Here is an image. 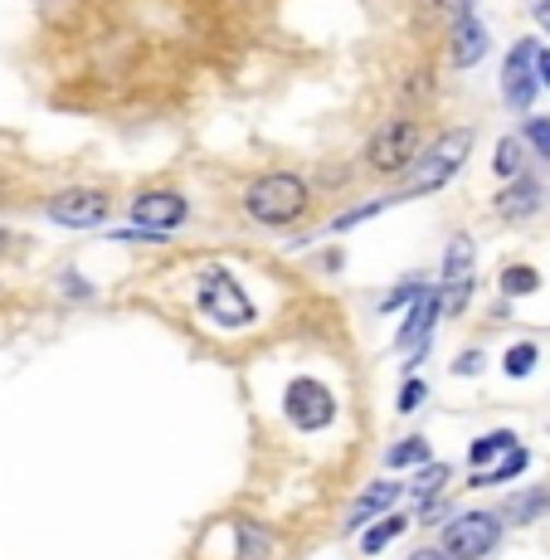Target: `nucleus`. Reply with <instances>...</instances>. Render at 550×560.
<instances>
[{
    "mask_svg": "<svg viewBox=\"0 0 550 560\" xmlns=\"http://www.w3.org/2000/svg\"><path fill=\"white\" fill-rule=\"evenodd\" d=\"M244 210H249V220L268 224V230H283V224H297L312 210V186L297 171H268V176L249 180Z\"/></svg>",
    "mask_w": 550,
    "mask_h": 560,
    "instance_id": "obj_1",
    "label": "nucleus"
},
{
    "mask_svg": "<svg viewBox=\"0 0 550 560\" xmlns=\"http://www.w3.org/2000/svg\"><path fill=\"white\" fill-rule=\"evenodd\" d=\"M468 152H472V127H448V132H438L434 142L419 147L414 166H409L405 196H434V190H444L448 180L463 171Z\"/></svg>",
    "mask_w": 550,
    "mask_h": 560,
    "instance_id": "obj_2",
    "label": "nucleus"
},
{
    "mask_svg": "<svg viewBox=\"0 0 550 560\" xmlns=\"http://www.w3.org/2000/svg\"><path fill=\"white\" fill-rule=\"evenodd\" d=\"M196 307L214 322V327H224V331L249 327V322H254V303H249V293H244L239 278H234L230 268H220V264L204 268V273H200Z\"/></svg>",
    "mask_w": 550,
    "mask_h": 560,
    "instance_id": "obj_3",
    "label": "nucleus"
},
{
    "mask_svg": "<svg viewBox=\"0 0 550 560\" xmlns=\"http://www.w3.org/2000/svg\"><path fill=\"white\" fill-rule=\"evenodd\" d=\"M419 147H424V127H419V117H390V122L365 142V166H371L375 176H400V171L414 166Z\"/></svg>",
    "mask_w": 550,
    "mask_h": 560,
    "instance_id": "obj_4",
    "label": "nucleus"
},
{
    "mask_svg": "<svg viewBox=\"0 0 550 560\" xmlns=\"http://www.w3.org/2000/svg\"><path fill=\"white\" fill-rule=\"evenodd\" d=\"M498 541H502V516L498 512H463L444 526V541L438 546H444L453 560H482V556L498 551Z\"/></svg>",
    "mask_w": 550,
    "mask_h": 560,
    "instance_id": "obj_5",
    "label": "nucleus"
},
{
    "mask_svg": "<svg viewBox=\"0 0 550 560\" xmlns=\"http://www.w3.org/2000/svg\"><path fill=\"white\" fill-rule=\"evenodd\" d=\"M283 415L293 429H302V434H317V429H327L331 419H337V400H331V390L321 381L297 375V381H288V390H283Z\"/></svg>",
    "mask_w": 550,
    "mask_h": 560,
    "instance_id": "obj_6",
    "label": "nucleus"
},
{
    "mask_svg": "<svg viewBox=\"0 0 550 560\" xmlns=\"http://www.w3.org/2000/svg\"><path fill=\"white\" fill-rule=\"evenodd\" d=\"M45 210H49L54 224H63V230H98V224H107L113 196L98 186H73V190H59Z\"/></svg>",
    "mask_w": 550,
    "mask_h": 560,
    "instance_id": "obj_7",
    "label": "nucleus"
},
{
    "mask_svg": "<svg viewBox=\"0 0 550 560\" xmlns=\"http://www.w3.org/2000/svg\"><path fill=\"white\" fill-rule=\"evenodd\" d=\"M536 39H522V45H512L502 63V98L512 113H526V107L536 103Z\"/></svg>",
    "mask_w": 550,
    "mask_h": 560,
    "instance_id": "obj_8",
    "label": "nucleus"
},
{
    "mask_svg": "<svg viewBox=\"0 0 550 560\" xmlns=\"http://www.w3.org/2000/svg\"><path fill=\"white\" fill-rule=\"evenodd\" d=\"M472 249L468 234H453L448 249H444V288H438V298H444V312H463L472 298Z\"/></svg>",
    "mask_w": 550,
    "mask_h": 560,
    "instance_id": "obj_9",
    "label": "nucleus"
},
{
    "mask_svg": "<svg viewBox=\"0 0 550 560\" xmlns=\"http://www.w3.org/2000/svg\"><path fill=\"white\" fill-rule=\"evenodd\" d=\"M190 214V200L180 196V190L171 186H156V190H142V196L132 200V224H147V230H180Z\"/></svg>",
    "mask_w": 550,
    "mask_h": 560,
    "instance_id": "obj_10",
    "label": "nucleus"
},
{
    "mask_svg": "<svg viewBox=\"0 0 550 560\" xmlns=\"http://www.w3.org/2000/svg\"><path fill=\"white\" fill-rule=\"evenodd\" d=\"M438 317H444V298H438V288H424V293L409 303V317L400 327V347L409 351V361L424 357V341H429V331H434Z\"/></svg>",
    "mask_w": 550,
    "mask_h": 560,
    "instance_id": "obj_11",
    "label": "nucleus"
},
{
    "mask_svg": "<svg viewBox=\"0 0 550 560\" xmlns=\"http://www.w3.org/2000/svg\"><path fill=\"white\" fill-rule=\"evenodd\" d=\"M488 25L478 20V10H463V15H453V30H448V59L453 69H472V63H482V54H488Z\"/></svg>",
    "mask_w": 550,
    "mask_h": 560,
    "instance_id": "obj_12",
    "label": "nucleus"
},
{
    "mask_svg": "<svg viewBox=\"0 0 550 560\" xmlns=\"http://www.w3.org/2000/svg\"><path fill=\"white\" fill-rule=\"evenodd\" d=\"M536 205H541V180L536 176H512V186L498 196V214H506V220H526Z\"/></svg>",
    "mask_w": 550,
    "mask_h": 560,
    "instance_id": "obj_13",
    "label": "nucleus"
},
{
    "mask_svg": "<svg viewBox=\"0 0 550 560\" xmlns=\"http://www.w3.org/2000/svg\"><path fill=\"white\" fill-rule=\"evenodd\" d=\"M395 498H400V488H395V482H371V488L361 492V502H355V508H351L347 526H351V532H361V526H371V516H381L385 508H395Z\"/></svg>",
    "mask_w": 550,
    "mask_h": 560,
    "instance_id": "obj_14",
    "label": "nucleus"
},
{
    "mask_svg": "<svg viewBox=\"0 0 550 560\" xmlns=\"http://www.w3.org/2000/svg\"><path fill=\"white\" fill-rule=\"evenodd\" d=\"M522 161H526V142H522V137H502L498 152H492V171H498L502 180H512V176H522Z\"/></svg>",
    "mask_w": 550,
    "mask_h": 560,
    "instance_id": "obj_15",
    "label": "nucleus"
},
{
    "mask_svg": "<svg viewBox=\"0 0 550 560\" xmlns=\"http://www.w3.org/2000/svg\"><path fill=\"white\" fill-rule=\"evenodd\" d=\"M526 448L522 444H512L506 448V463H498V468H482V472H472V482H478V488H492V482H506V478H516V472L526 468Z\"/></svg>",
    "mask_w": 550,
    "mask_h": 560,
    "instance_id": "obj_16",
    "label": "nucleus"
},
{
    "mask_svg": "<svg viewBox=\"0 0 550 560\" xmlns=\"http://www.w3.org/2000/svg\"><path fill=\"white\" fill-rule=\"evenodd\" d=\"M512 444H516V439H512V429H498V434H482L478 444L468 448V463H472V468H488V463L498 458V454H506V448H512Z\"/></svg>",
    "mask_w": 550,
    "mask_h": 560,
    "instance_id": "obj_17",
    "label": "nucleus"
},
{
    "mask_svg": "<svg viewBox=\"0 0 550 560\" xmlns=\"http://www.w3.org/2000/svg\"><path fill=\"white\" fill-rule=\"evenodd\" d=\"M400 532H405V516H400V512H395V516H385V522H375L371 532L361 536V551H365V556H381L385 546H390Z\"/></svg>",
    "mask_w": 550,
    "mask_h": 560,
    "instance_id": "obj_18",
    "label": "nucleus"
},
{
    "mask_svg": "<svg viewBox=\"0 0 550 560\" xmlns=\"http://www.w3.org/2000/svg\"><path fill=\"white\" fill-rule=\"evenodd\" d=\"M268 556H273V536H268L264 526L244 522L239 526V560H268Z\"/></svg>",
    "mask_w": 550,
    "mask_h": 560,
    "instance_id": "obj_19",
    "label": "nucleus"
},
{
    "mask_svg": "<svg viewBox=\"0 0 550 560\" xmlns=\"http://www.w3.org/2000/svg\"><path fill=\"white\" fill-rule=\"evenodd\" d=\"M536 288H541V273H536V268H526V264H512L502 273V293L506 298H526V293H536Z\"/></svg>",
    "mask_w": 550,
    "mask_h": 560,
    "instance_id": "obj_20",
    "label": "nucleus"
},
{
    "mask_svg": "<svg viewBox=\"0 0 550 560\" xmlns=\"http://www.w3.org/2000/svg\"><path fill=\"white\" fill-rule=\"evenodd\" d=\"M385 463H390V468H419V463H429V444L424 439H400V444H390Z\"/></svg>",
    "mask_w": 550,
    "mask_h": 560,
    "instance_id": "obj_21",
    "label": "nucleus"
},
{
    "mask_svg": "<svg viewBox=\"0 0 550 560\" xmlns=\"http://www.w3.org/2000/svg\"><path fill=\"white\" fill-rule=\"evenodd\" d=\"M502 371L512 375V381H522V375H531V371H536V347H531V341H522V347H512V351H506V357H502Z\"/></svg>",
    "mask_w": 550,
    "mask_h": 560,
    "instance_id": "obj_22",
    "label": "nucleus"
},
{
    "mask_svg": "<svg viewBox=\"0 0 550 560\" xmlns=\"http://www.w3.org/2000/svg\"><path fill=\"white\" fill-rule=\"evenodd\" d=\"M424 293V278H405L400 288H395V293H385V303H381V312H395V307H409L414 303V298Z\"/></svg>",
    "mask_w": 550,
    "mask_h": 560,
    "instance_id": "obj_23",
    "label": "nucleus"
},
{
    "mask_svg": "<svg viewBox=\"0 0 550 560\" xmlns=\"http://www.w3.org/2000/svg\"><path fill=\"white\" fill-rule=\"evenodd\" d=\"M448 482V468L444 463H424V472L414 478V498H429V492H438Z\"/></svg>",
    "mask_w": 550,
    "mask_h": 560,
    "instance_id": "obj_24",
    "label": "nucleus"
},
{
    "mask_svg": "<svg viewBox=\"0 0 550 560\" xmlns=\"http://www.w3.org/2000/svg\"><path fill=\"white\" fill-rule=\"evenodd\" d=\"M522 142H531L536 156L550 161V117H531V122H526V132H522Z\"/></svg>",
    "mask_w": 550,
    "mask_h": 560,
    "instance_id": "obj_25",
    "label": "nucleus"
},
{
    "mask_svg": "<svg viewBox=\"0 0 550 560\" xmlns=\"http://www.w3.org/2000/svg\"><path fill=\"white\" fill-rule=\"evenodd\" d=\"M546 502H550V492H522V502L506 508V516H512V522H531L536 512H546Z\"/></svg>",
    "mask_w": 550,
    "mask_h": 560,
    "instance_id": "obj_26",
    "label": "nucleus"
},
{
    "mask_svg": "<svg viewBox=\"0 0 550 560\" xmlns=\"http://www.w3.org/2000/svg\"><path fill=\"white\" fill-rule=\"evenodd\" d=\"M375 210H385V200H371V205H361V210H347L337 224H331V230H355V224H361V220H371Z\"/></svg>",
    "mask_w": 550,
    "mask_h": 560,
    "instance_id": "obj_27",
    "label": "nucleus"
},
{
    "mask_svg": "<svg viewBox=\"0 0 550 560\" xmlns=\"http://www.w3.org/2000/svg\"><path fill=\"white\" fill-rule=\"evenodd\" d=\"M424 395H429V385H424V381H409V385H405V395H400V409H405V415H409V409H419V400H424Z\"/></svg>",
    "mask_w": 550,
    "mask_h": 560,
    "instance_id": "obj_28",
    "label": "nucleus"
},
{
    "mask_svg": "<svg viewBox=\"0 0 550 560\" xmlns=\"http://www.w3.org/2000/svg\"><path fill=\"white\" fill-rule=\"evenodd\" d=\"M453 371H458V375H478L482 371V351H463V357L453 361Z\"/></svg>",
    "mask_w": 550,
    "mask_h": 560,
    "instance_id": "obj_29",
    "label": "nucleus"
},
{
    "mask_svg": "<svg viewBox=\"0 0 550 560\" xmlns=\"http://www.w3.org/2000/svg\"><path fill=\"white\" fill-rule=\"evenodd\" d=\"M536 83L550 89V49H541V45H536Z\"/></svg>",
    "mask_w": 550,
    "mask_h": 560,
    "instance_id": "obj_30",
    "label": "nucleus"
},
{
    "mask_svg": "<svg viewBox=\"0 0 550 560\" xmlns=\"http://www.w3.org/2000/svg\"><path fill=\"white\" fill-rule=\"evenodd\" d=\"M531 20L550 35V0H536V5H531Z\"/></svg>",
    "mask_w": 550,
    "mask_h": 560,
    "instance_id": "obj_31",
    "label": "nucleus"
},
{
    "mask_svg": "<svg viewBox=\"0 0 550 560\" xmlns=\"http://www.w3.org/2000/svg\"><path fill=\"white\" fill-rule=\"evenodd\" d=\"M409 560H453V556L444 551V546H419V551L409 556Z\"/></svg>",
    "mask_w": 550,
    "mask_h": 560,
    "instance_id": "obj_32",
    "label": "nucleus"
}]
</instances>
